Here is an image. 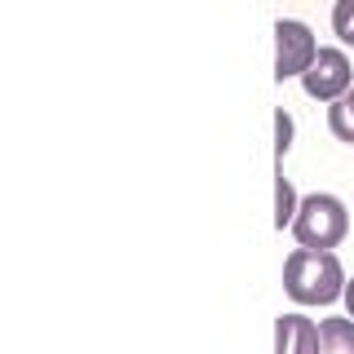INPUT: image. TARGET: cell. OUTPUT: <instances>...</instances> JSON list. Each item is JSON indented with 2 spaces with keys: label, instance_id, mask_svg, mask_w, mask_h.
<instances>
[{
  "label": "cell",
  "instance_id": "cell-1",
  "mask_svg": "<svg viewBox=\"0 0 354 354\" xmlns=\"http://www.w3.org/2000/svg\"><path fill=\"white\" fill-rule=\"evenodd\" d=\"M346 266L332 248H292L283 257V292L297 306H332L346 297Z\"/></svg>",
  "mask_w": 354,
  "mask_h": 354
},
{
  "label": "cell",
  "instance_id": "cell-2",
  "mask_svg": "<svg viewBox=\"0 0 354 354\" xmlns=\"http://www.w3.org/2000/svg\"><path fill=\"white\" fill-rule=\"evenodd\" d=\"M346 235H350V208L337 195H328V191L301 195V208L292 217L297 248H337Z\"/></svg>",
  "mask_w": 354,
  "mask_h": 354
},
{
  "label": "cell",
  "instance_id": "cell-3",
  "mask_svg": "<svg viewBox=\"0 0 354 354\" xmlns=\"http://www.w3.org/2000/svg\"><path fill=\"white\" fill-rule=\"evenodd\" d=\"M324 44L315 40V31L301 18H279L274 22V80H301L310 71V62L319 58Z\"/></svg>",
  "mask_w": 354,
  "mask_h": 354
},
{
  "label": "cell",
  "instance_id": "cell-4",
  "mask_svg": "<svg viewBox=\"0 0 354 354\" xmlns=\"http://www.w3.org/2000/svg\"><path fill=\"white\" fill-rule=\"evenodd\" d=\"M301 88L315 97V102H337L341 93H350V88H354V66L346 58V49L324 44L319 58L310 62V71L301 75Z\"/></svg>",
  "mask_w": 354,
  "mask_h": 354
},
{
  "label": "cell",
  "instance_id": "cell-5",
  "mask_svg": "<svg viewBox=\"0 0 354 354\" xmlns=\"http://www.w3.org/2000/svg\"><path fill=\"white\" fill-rule=\"evenodd\" d=\"M274 354H319V324L297 310L274 319Z\"/></svg>",
  "mask_w": 354,
  "mask_h": 354
},
{
  "label": "cell",
  "instance_id": "cell-6",
  "mask_svg": "<svg viewBox=\"0 0 354 354\" xmlns=\"http://www.w3.org/2000/svg\"><path fill=\"white\" fill-rule=\"evenodd\" d=\"M319 354H354V319H319Z\"/></svg>",
  "mask_w": 354,
  "mask_h": 354
},
{
  "label": "cell",
  "instance_id": "cell-7",
  "mask_svg": "<svg viewBox=\"0 0 354 354\" xmlns=\"http://www.w3.org/2000/svg\"><path fill=\"white\" fill-rule=\"evenodd\" d=\"M301 208V195H297L292 177H283V164L274 173V230H292V217Z\"/></svg>",
  "mask_w": 354,
  "mask_h": 354
},
{
  "label": "cell",
  "instance_id": "cell-8",
  "mask_svg": "<svg viewBox=\"0 0 354 354\" xmlns=\"http://www.w3.org/2000/svg\"><path fill=\"white\" fill-rule=\"evenodd\" d=\"M328 129L337 142H346V147H354V88L350 93H341L337 102H328Z\"/></svg>",
  "mask_w": 354,
  "mask_h": 354
},
{
  "label": "cell",
  "instance_id": "cell-9",
  "mask_svg": "<svg viewBox=\"0 0 354 354\" xmlns=\"http://www.w3.org/2000/svg\"><path fill=\"white\" fill-rule=\"evenodd\" d=\"M332 31L341 44L354 49V0H332Z\"/></svg>",
  "mask_w": 354,
  "mask_h": 354
},
{
  "label": "cell",
  "instance_id": "cell-10",
  "mask_svg": "<svg viewBox=\"0 0 354 354\" xmlns=\"http://www.w3.org/2000/svg\"><path fill=\"white\" fill-rule=\"evenodd\" d=\"M292 133H297L292 115H288L283 106H274V160H279V164H283V155L292 151Z\"/></svg>",
  "mask_w": 354,
  "mask_h": 354
},
{
  "label": "cell",
  "instance_id": "cell-11",
  "mask_svg": "<svg viewBox=\"0 0 354 354\" xmlns=\"http://www.w3.org/2000/svg\"><path fill=\"white\" fill-rule=\"evenodd\" d=\"M341 301H346V315H350V319H354V279H350V283H346V297H341Z\"/></svg>",
  "mask_w": 354,
  "mask_h": 354
}]
</instances>
